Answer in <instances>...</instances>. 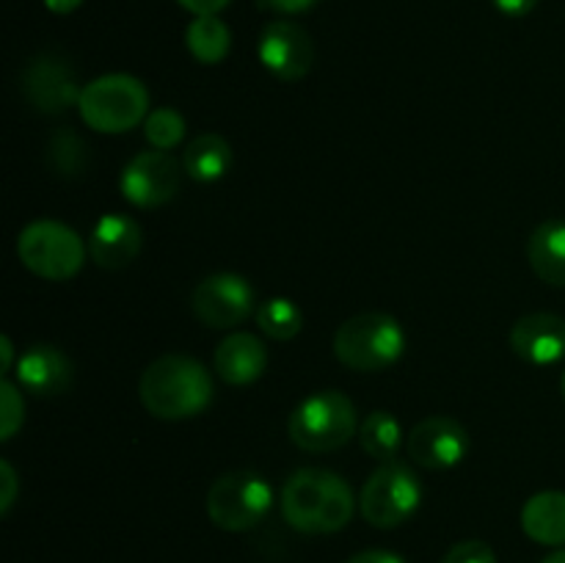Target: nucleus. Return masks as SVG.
Here are the masks:
<instances>
[{
    "mask_svg": "<svg viewBox=\"0 0 565 563\" xmlns=\"http://www.w3.org/2000/svg\"><path fill=\"white\" fill-rule=\"evenodd\" d=\"M356 511L353 489L331 469L307 467L287 478L281 489V513L298 533H340Z\"/></svg>",
    "mask_w": 565,
    "mask_h": 563,
    "instance_id": "obj_1",
    "label": "nucleus"
},
{
    "mask_svg": "<svg viewBox=\"0 0 565 563\" xmlns=\"http://www.w3.org/2000/svg\"><path fill=\"white\" fill-rule=\"evenodd\" d=\"M213 375L185 353L154 359L141 375L138 395L143 408L158 419H191L213 403Z\"/></svg>",
    "mask_w": 565,
    "mask_h": 563,
    "instance_id": "obj_2",
    "label": "nucleus"
},
{
    "mask_svg": "<svg viewBox=\"0 0 565 563\" xmlns=\"http://www.w3.org/2000/svg\"><path fill=\"white\" fill-rule=\"evenodd\" d=\"M287 434L292 445L307 453L340 450L359 434L356 406L345 392L320 390L292 408Z\"/></svg>",
    "mask_w": 565,
    "mask_h": 563,
    "instance_id": "obj_3",
    "label": "nucleus"
},
{
    "mask_svg": "<svg viewBox=\"0 0 565 563\" xmlns=\"http://www.w3.org/2000/svg\"><path fill=\"white\" fill-rule=\"evenodd\" d=\"M403 326L386 312H362L348 318L334 334V353L345 368L359 373L386 370L403 357Z\"/></svg>",
    "mask_w": 565,
    "mask_h": 563,
    "instance_id": "obj_4",
    "label": "nucleus"
},
{
    "mask_svg": "<svg viewBox=\"0 0 565 563\" xmlns=\"http://www.w3.org/2000/svg\"><path fill=\"white\" fill-rule=\"evenodd\" d=\"M77 110L92 130L116 136L147 121L149 92L138 77L114 72L83 86Z\"/></svg>",
    "mask_w": 565,
    "mask_h": 563,
    "instance_id": "obj_5",
    "label": "nucleus"
},
{
    "mask_svg": "<svg viewBox=\"0 0 565 563\" xmlns=\"http://www.w3.org/2000/svg\"><path fill=\"white\" fill-rule=\"evenodd\" d=\"M17 257L31 274L47 282H66L81 274L86 243L72 226L53 219L31 221L17 237Z\"/></svg>",
    "mask_w": 565,
    "mask_h": 563,
    "instance_id": "obj_6",
    "label": "nucleus"
},
{
    "mask_svg": "<svg viewBox=\"0 0 565 563\" xmlns=\"http://www.w3.org/2000/svg\"><path fill=\"white\" fill-rule=\"evenodd\" d=\"M423 502V484L408 464L381 461L362 486L359 511L364 522L379 530H392L408 522Z\"/></svg>",
    "mask_w": 565,
    "mask_h": 563,
    "instance_id": "obj_7",
    "label": "nucleus"
},
{
    "mask_svg": "<svg viewBox=\"0 0 565 563\" xmlns=\"http://www.w3.org/2000/svg\"><path fill=\"white\" fill-rule=\"evenodd\" d=\"M274 506V491L268 480L248 469H235L213 480L207 491V513L215 528L226 533L252 530L268 517Z\"/></svg>",
    "mask_w": 565,
    "mask_h": 563,
    "instance_id": "obj_8",
    "label": "nucleus"
},
{
    "mask_svg": "<svg viewBox=\"0 0 565 563\" xmlns=\"http://www.w3.org/2000/svg\"><path fill=\"white\" fill-rule=\"evenodd\" d=\"M191 309L210 329H235L254 312V290L237 274H213L196 285Z\"/></svg>",
    "mask_w": 565,
    "mask_h": 563,
    "instance_id": "obj_9",
    "label": "nucleus"
},
{
    "mask_svg": "<svg viewBox=\"0 0 565 563\" xmlns=\"http://www.w3.org/2000/svg\"><path fill=\"white\" fill-rule=\"evenodd\" d=\"M22 94L39 114L58 116L81 103L83 88L77 86V75L70 61L44 53L36 55L22 72Z\"/></svg>",
    "mask_w": 565,
    "mask_h": 563,
    "instance_id": "obj_10",
    "label": "nucleus"
},
{
    "mask_svg": "<svg viewBox=\"0 0 565 563\" xmlns=\"http://www.w3.org/2000/svg\"><path fill=\"white\" fill-rule=\"evenodd\" d=\"M119 188L136 208H160L180 191V166L166 149H147L125 166Z\"/></svg>",
    "mask_w": 565,
    "mask_h": 563,
    "instance_id": "obj_11",
    "label": "nucleus"
},
{
    "mask_svg": "<svg viewBox=\"0 0 565 563\" xmlns=\"http://www.w3.org/2000/svg\"><path fill=\"white\" fill-rule=\"evenodd\" d=\"M259 61L279 81H301L315 61L312 36L298 22L274 20L259 33Z\"/></svg>",
    "mask_w": 565,
    "mask_h": 563,
    "instance_id": "obj_12",
    "label": "nucleus"
},
{
    "mask_svg": "<svg viewBox=\"0 0 565 563\" xmlns=\"http://www.w3.org/2000/svg\"><path fill=\"white\" fill-rule=\"evenodd\" d=\"M406 447L412 461L423 469H450L467 456L469 434L458 419L434 414L414 425Z\"/></svg>",
    "mask_w": 565,
    "mask_h": 563,
    "instance_id": "obj_13",
    "label": "nucleus"
},
{
    "mask_svg": "<svg viewBox=\"0 0 565 563\" xmlns=\"http://www.w3.org/2000/svg\"><path fill=\"white\" fill-rule=\"evenodd\" d=\"M141 226L136 219L125 213H108L94 224L88 237V254L94 265L105 270H121L136 263L141 254Z\"/></svg>",
    "mask_w": 565,
    "mask_h": 563,
    "instance_id": "obj_14",
    "label": "nucleus"
},
{
    "mask_svg": "<svg viewBox=\"0 0 565 563\" xmlns=\"http://www.w3.org/2000/svg\"><path fill=\"white\" fill-rule=\"evenodd\" d=\"M511 348L530 364H557L565 359V318L552 312L524 315L511 329Z\"/></svg>",
    "mask_w": 565,
    "mask_h": 563,
    "instance_id": "obj_15",
    "label": "nucleus"
},
{
    "mask_svg": "<svg viewBox=\"0 0 565 563\" xmlns=\"http://www.w3.org/2000/svg\"><path fill=\"white\" fill-rule=\"evenodd\" d=\"M17 384L39 397H55L72 386V362L55 346H31L17 359Z\"/></svg>",
    "mask_w": 565,
    "mask_h": 563,
    "instance_id": "obj_16",
    "label": "nucleus"
},
{
    "mask_svg": "<svg viewBox=\"0 0 565 563\" xmlns=\"http://www.w3.org/2000/svg\"><path fill=\"white\" fill-rule=\"evenodd\" d=\"M215 373L221 381L232 386H246L254 384L259 375L268 368V351H265L263 340L248 331H232L215 348Z\"/></svg>",
    "mask_w": 565,
    "mask_h": 563,
    "instance_id": "obj_17",
    "label": "nucleus"
},
{
    "mask_svg": "<svg viewBox=\"0 0 565 563\" xmlns=\"http://www.w3.org/2000/svg\"><path fill=\"white\" fill-rule=\"evenodd\" d=\"M533 274L552 287H565V221L550 219L533 230L527 241Z\"/></svg>",
    "mask_w": 565,
    "mask_h": 563,
    "instance_id": "obj_18",
    "label": "nucleus"
},
{
    "mask_svg": "<svg viewBox=\"0 0 565 563\" xmlns=\"http://www.w3.org/2000/svg\"><path fill=\"white\" fill-rule=\"evenodd\" d=\"M522 530L544 546H565V491H539L522 508Z\"/></svg>",
    "mask_w": 565,
    "mask_h": 563,
    "instance_id": "obj_19",
    "label": "nucleus"
},
{
    "mask_svg": "<svg viewBox=\"0 0 565 563\" xmlns=\"http://www.w3.org/2000/svg\"><path fill=\"white\" fill-rule=\"evenodd\" d=\"M232 147L226 138L218 132H202L188 144L185 155H182V169L188 171L191 180L199 182H215L232 169Z\"/></svg>",
    "mask_w": 565,
    "mask_h": 563,
    "instance_id": "obj_20",
    "label": "nucleus"
},
{
    "mask_svg": "<svg viewBox=\"0 0 565 563\" xmlns=\"http://www.w3.org/2000/svg\"><path fill=\"white\" fill-rule=\"evenodd\" d=\"M185 44L199 64H221L232 47V33L218 14L193 17L185 33Z\"/></svg>",
    "mask_w": 565,
    "mask_h": 563,
    "instance_id": "obj_21",
    "label": "nucleus"
},
{
    "mask_svg": "<svg viewBox=\"0 0 565 563\" xmlns=\"http://www.w3.org/2000/svg\"><path fill=\"white\" fill-rule=\"evenodd\" d=\"M359 445L375 461H392L403 445V428L392 412H370L359 425Z\"/></svg>",
    "mask_w": 565,
    "mask_h": 563,
    "instance_id": "obj_22",
    "label": "nucleus"
},
{
    "mask_svg": "<svg viewBox=\"0 0 565 563\" xmlns=\"http://www.w3.org/2000/svg\"><path fill=\"white\" fill-rule=\"evenodd\" d=\"M257 326L265 337L276 342H287L303 329V312L290 298H268L257 307Z\"/></svg>",
    "mask_w": 565,
    "mask_h": 563,
    "instance_id": "obj_23",
    "label": "nucleus"
},
{
    "mask_svg": "<svg viewBox=\"0 0 565 563\" xmlns=\"http://www.w3.org/2000/svg\"><path fill=\"white\" fill-rule=\"evenodd\" d=\"M47 158L58 174L75 177V174H81L83 166H86V144L81 141V136H77V132L61 130L50 138Z\"/></svg>",
    "mask_w": 565,
    "mask_h": 563,
    "instance_id": "obj_24",
    "label": "nucleus"
},
{
    "mask_svg": "<svg viewBox=\"0 0 565 563\" xmlns=\"http://www.w3.org/2000/svg\"><path fill=\"white\" fill-rule=\"evenodd\" d=\"M143 136L152 149H174L185 138V119L174 108H154L143 121Z\"/></svg>",
    "mask_w": 565,
    "mask_h": 563,
    "instance_id": "obj_25",
    "label": "nucleus"
},
{
    "mask_svg": "<svg viewBox=\"0 0 565 563\" xmlns=\"http://www.w3.org/2000/svg\"><path fill=\"white\" fill-rule=\"evenodd\" d=\"M25 419V401H22L20 386L9 379L0 381V439L9 442Z\"/></svg>",
    "mask_w": 565,
    "mask_h": 563,
    "instance_id": "obj_26",
    "label": "nucleus"
},
{
    "mask_svg": "<svg viewBox=\"0 0 565 563\" xmlns=\"http://www.w3.org/2000/svg\"><path fill=\"white\" fill-rule=\"evenodd\" d=\"M441 563H497V555L486 541L469 539L452 544L441 557Z\"/></svg>",
    "mask_w": 565,
    "mask_h": 563,
    "instance_id": "obj_27",
    "label": "nucleus"
},
{
    "mask_svg": "<svg viewBox=\"0 0 565 563\" xmlns=\"http://www.w3.org/2000/svg\"><path fill=\"white\" fill-rule=\"evenodd\" d=\"M0 486H3V495H0V513H9L17 500V489H20L17 472L9 461H0Z\"/></svg>",
    "mask_w": 565,
    "mask_h": 563,
    "instance_id": "obj_28",
    "label": "nucleus"
},
{
    "mask_svg": "<svg viewBox=\"0 0 565 563\" xmlns=\"http://www.w3.org/2000/svg\"><path fill=\"white\" fill-rule=\"evenodd\" d=\"M182 9L191 11L193 17H204V14H218L230 6V0H177Z\"/></svg>",
    "mask_w": 565,
    "mask_h": 563,
    "instance_id": "obj_29",
    "label": "nucleus"
},
{
    "mask_svg": "<svg viewBox=\"0 0 565 563\" xmlns=\"http://www.w3.org/2000/svg\"><path fill=\"white\" fill-rule=\"evenodd\" d=\"M263 6H268L270 11H279V14H301V11L312 9L318 0H259Z\"/></svg>",
    "mask_w": 565,
    "mask_h": 563,
    "instance_id": "obj_30",
    "label": "nucleus"
},
{
    "mask_svg": "<svg viewBox=\"0 0 565 563\" xmlns=\"http://www.w3.org/2000/svg\"><path fill=\"white\" fill-rule=\"evenodd\" d=\"M491 3L505 17H524L539 6V0H491Z\"/></svg>",
    "mask_w": 565,
    "mask_h": 563,
    "instance_id": "obj_31",
    "label": "nucleus"
},
{
    "mask_svg": "<svg viewBox=\"0 0 565 563\" xmlns=\"http://www.w3.org/2000/svg\"><path fill=\"white\" fill-rule=\"evenodd\" d=\"M348 563H406L401 555L395 552H386V550H364L359 555H353Z\"/></svg>",
    "mask_w": 565,
    "mask_h": 563,
    "instance_id": "obj_32",
    "label": "nucleus"
},
{
    "mask_svg": "<svg viewBox=\"0 0 565 563\" xmlns=\"http://www.w3.org/2000/svg\"><path fill=\"white\" fill-rule=\"evenodd\" d=\"M81 3L83 0H44V6H47L53 14H72Z\"/></svg>",
    "mask_w": 565,
    "mask_h": 563,
    "instance_id": "obj_33",
    "label": "nucleus"
},
{
    "mask_svg": "<svg viewBox=\"0 0 565 563\" xmlns=\"http://www.w3.org/2000/svg\"><path fill=\"white\" fill-rule=\"evenodd\" d=\"M0 357H3L0 370H3V373H9L11 364H14V346H11L9 337H0Z\"/></svg>",
    "mask_w": 565,
    "mask_h": 563,
    "instance_id": "obj_34",
    "label": "nucleus"
},
{
    "mask_svg": "<svg viewBox=\"0 0 565 563\" xmlns=\"http://www.w3.org/2000/svg\"><path fill=\"white\" fill-rule=\"evenodd\" d=\"M544 563H565V550H557V552H552L550 557H544Z\"/></svg>",
    "mask_w": 565,
    "mask_h": 563,
    "instance_id": "obj_35",
    "label": "nucleus"
},
{
    "mask_svg": "<svg viewBox=\"0 0 565 563\" xmlns=\"http://www.w3.org/2000/svg\"><path fill=\"white\" fill-rule=\"evenodd\" d=\"M561 390H563V397H565V373H563V381H561Z\"/></svg>",
    "mask_w": 565,
    "mask_h": 563,
    "instance_id": "obj_36",
    "label": "nucleus"
}]
</instances>
